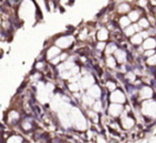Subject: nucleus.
Instances as JSON below:
<instances>
[{
	"label": "nucleus",
	"instance_id": "f257e3e1",
	"mask_svg": "<svg viewBox=\"0 0 156 143\" xmlns=\"http://www.w3.org/2000/svg\"><path fill=\"white\" fill-rule=\"evenodd\" d=\"M69 121H71L72 127L79 131H86L88 129V119L86 115L81 112V110L77 107H71L69 112Z\"/></svg>",
	"mask_w": 156,
	"mask_h": 143
},
{
	"label": "nucleus",
	"instance_id": "f03ea898",
	"mask_svg": "<svg viewBox=\"0 0 156 143\" xmlns=\"http://www.w3.org/2000/svg\"><path fill=\"white\" fill-rule=\"evenodd\" d=\"M142 117L147 119H156V99L149 98L144 99L139 106Z\"/></svg>",
	"mask_w": 156,
	"mask_h": 143
},
{
	"label": "nucleus",
	"instance_id": "7ed1b4c3",
	"mask_svg": "<svg viewBox=\"0 0 156 143\" xmlns=\"http://www.w3.org/2000/svg\"><path fill=\"white\" fill-rule=\"evenodd\" d=\"M129 113L130 112H127V111L125 110V108H124L123 112L120 115L119 123H120V125H121V128L124 130H130L136 125V120H135V117H133Z\"/></svg>",
	"mask_w": 156,
	"mask_h": 143
},
{
	"label": "nucleus",
	"instance_id": "20e7f679",
	"mask_svg": "<svg viewBox=\"0 0 156 143\" xmlns=\"http://www.w3.org/2000/svg\"><path fill=\"white\" fill-rule=\"evenodd\" d=\"M75 43V37L73 35H61L55 40V45L61 49H69Z\"/></svg>",
	"mask_w": 156,
	"mask_h": 143
},
{
	"label": "nucleus",
	"instance_id": "39448f33",
	"mask_svg": "<svg viewBox=\"0 0 156 143\" xmlns=\"http://www.w3.org/2000/svg\"><path fill=\"white\" fill-rule=\"evenodd\" d=\"M109 102L110 103H115V104H122L125 105L126 100H127V97H126V94L124 93L122 90L120 89H115V91L110 92V95L108 97Z\"/></svg>",
	"mask_w": 156,
	"mask_h": 143
},
{
	"label": "nucleus",
	"instance_id": "423d86ee",
	"mask_svg": "<svg viewBox=\"0 0 156 143\" xmlns=\"http://www.w3.org/2000/svg\"><path fill=\"white\" fill-rule=\"evenodd\" d=\"M123 110H124V105L110 103V105L108 106V109H107V112H108L109 117L115 119V117H119L121 115V113L123 112Z\"/></svg>",
	"mask_w": 156,
	"mask_h": 143
},
{
	"label": "nucleus",
	"instance_id": "0eeeda50",
	"mask_svg": "<svg viewBox=\"0 0 156 143\" xmlns=\"http://www.w3.org/2000/svg\"><path fill=\"white\" fill-rule=\"evenodd\" d=\"M138 97L140 99H149L154 97V90L150 85H142L138 89Z\"/></svg>",
	"mask_w": 156,
	"mask_h": 143
},
{
	"label": "nucleus",
	"instance_id": "6e6552de",
	"mask_svg": "<svg viewBox=\"0 0 156 143\" xmlns=\"http://www.w3.org/2000/svg\"><path fill=\"white\" fill-rule=\"evenodd\" d=\"M78 82H79V85H80L81 89L87 90L88 88L91 87L93 83H95V79H94V77L92 76L90 73H86V75H83V76L80 77V79H79Z\"/></svg>",
	"mask_w": 156,
	"mask_h": 143
},
{
	"label": "nucleus",
	"instance_id": "1a4fd4ad",
	"mask_svg": "<svg viewBox=\"0 0 156 143\" xmlns=\"http://www.w3.org/2000/svg\"><path fill=\"white\" fill-rule=\"evenodd\" d=\"M86 94H88L89 96H91V97L94 98V99H98V98H102L103 90L98 85L93 83L91 87L87 89V93H86Z\"/></svg>",
	"mask_w": 156,
	"mask_h": 143
},
{
	"label": "nucleus",
	"instance_id": "9d476101",
	"mask_svg": "<svg viewBox=\"0 0 156 143\" xmlns=\"http://www.w3.org/2000/svg\"><path fill=\"white\" fill-rule=\"evenodd\" d=\"M113 57L115 58L117 62L120 63V64H124V63H126L127 58H128L127 52H126L125 50L121 49V48H118V49L113 52Z\"/></svg>",
	"mask_w": 156,
	"mask_h": 143
},
{
	"label": "nucleus",
	"instance_id": "9b49d317",
	"mask_svg": "<svg viewBox=\"0 0 156 143\" xmlns=\"http://www.w3.org/2000/svg\"><path fill=\"white\" fill-rule=\"evenodd\" d=\"M142 48L143 49H155L156 48V39L153 37H149L143 40L142 42Z\"/></svg>",
	"mask_w": 156,
	"mask_h": 143
},
{
	"label": "nucleus",
	"instance_id": "f8f14e48",
	"mask_svg": "<svg viewBox=\"0 0 156 143\" xmlns=\"http://www.w3.org/2000/svg\"><path fill=\"white\" fill-rule=\"evenodd\" d=\"M96 40L98 41H102V42H106L109 39V30L106 27H102L100 30L96 32L95 35Z\"/></svg>",
	"mask_w": 156,
	"mask_h": 143
},
{
	"label": "nucleus",
	"instance_id": "ddd939ff",
	"mask_svg": "<svg viewBox=\"0 0 156 143\" xmlns=\"http://www.w3.org/2000/svg\"><path fill=\"white\" fill-rule=\"evenodd\" d=\"M60 54H61V48H59L58 46L54 45V46H51V47L48 48L47 51H46V59L49 61L50 59L59 56Z\"/></svg>",
	"mask_w": 156,
	"mask_h": 143
},
{
	"label": "nucleus",
	"instance_id": "4468645a",
	"mask_svg": "<svg viewBox=\"0 0 156 143\" xmlns=\"http://www.w3.org/2000/svg\"><path fill=\"white\" fill-rule=\"evenodd\" d=\"M87 117L94 124L100 123V113L94 111L93 109H88L87 110Z\"/></svg>",
	"mask_w": 156,
	"mask_h": 143
},
{
	"label": "nucleus",
	"instance_id": "2eb2a0df",
	"mask_svg": "<svg viewBox=\"0 0 156 143\" xmlns=\"http://www.w3.org/2000/svg\"><path fill=\"white\" fill-rule=\"evenodd\" d=\"M127 14H128L127 17L129 18L132 23H137L139 20V18L141 17V11H140V10H138V9L130 10Z\"/></svg>",
	"mask_w": 156,
	"mask_h": 143
},
{
	"label": "nucleus",
	"instance_id": "dca6fc26",
	"mask_svg": "<svg viewBox=\"0 0 156 143\" xmlns=\"http://www.w3.org/2000/svg\"><path fill=\"white\" fill-rule=\"evenodd\" d=\"M129 42L130 44H132L133 46H140L141 44H142L143 42V37H141V34L139 32L135 33V34H133L132 37H129Z\"/></svg>",
	"mask_w": 156,
	"mask_h": 143
},
{
	"label": "nucleus",
	"instance_id": "f3484780",
	"mask_svg": "<svg viewBox=\"0 0 156 143\" xmlns=\"http://www.w3.org/2000/svg\"><path fill=\"white\" fill-rule=\"evenodd\" d=\"M130 5L129 2H121L117 8V12L119 14H126L130 11Z\"/></svg>",
	"mask_w": 156,
	"mask_h": 143
},
{
	"label": "nucleus",
	"instance_id": "a211bd4d",
	"mask_svg": "<svg viewBox=\"0 0 156 143\" xmlns=\"http://www.w3.org/2000/svg\"><path fill=\"white\" fill-rule=\"evenodd\" d=\"M118 65V62L115 60V58L113 57V54H108L106 57V66L110 69H115Z\"/></svg>",
	"mask_w": 156,
	"mask_h": 143
},
{
	"label": "nucleus",
	"instance_id": "6ab92c4d",
	"mask_svg": "<svg viewBox=\"0 0 156 143\" xmlns=\"http://www.w3.org/2000/svg\"><path fill=\"white\" fill-rule=\"evenodd\" d=\"M137 24L141 28V30H147V29L151 28V24H150L149 19L147 17H140L138 22H137Z\"/></svg>",
	"mask_w": 156,
	"mask_h": 143
},
{
	"label": "nucleus",
	"instance_id": "aec40b11",
	"mask_svg": "<svg viewBox=\"0 0 156 143\" xmlns=\"http://www.w3.org/2000/svg\"><path fill=\"white\" fill-rule=\"evenodd\" d=\"M91 108L93 109L94 111H96V112L101 113L103 110H104V104H103L102 99L101 98H98V99H95L94 100V103L92 104Z\"/></svg>",
	"mask_w": 156,
	"mask_h": 143
},
{
	"label": "nucleus",
	"instance_id": "412c9836",
	"mask_svg": "<svg viewBox=\"0 0 156 143\" xmlns=\"http://www.w3.org/2000/svg\"><path fill=\"white\" fill-rule=\"evenodd\" d=\"M117 49H118L117 44L108 43V44H106V47H105V49H104V54H106V56H108V54H113V52Z\"/></svg>",
	"mask_w": 156,
	"mask_h": 143
},
{
	"label": "nucleus",
	"instance_id": "4be33fe9",
	"mask_svg": "<svg viewBox=\"0 0 156 143\" xmlns=\"http://www.w3.org/2000/svg\"><path fill=\"white\" fill-rule=\"evenodd\" d=\"M118 24H119V27L123 30L124 28H126L127 26H129L130 24H132V22H130V19L127 17V16H121V17L119 18V22H118Z\"/></svg>",
	"mask_w": 156,
	"mask_h": 143
},
{
	"label": "nucleus",
	"instance_id": "5701e85b",
	"mask_svg": "<svg viewBox=\"0 0 156 143\" xmlns=\"http://www.w3.org/2000/svg\"><path fill=\"white\" fill-rule=\"evenodd\" d=\"M124 79H125L128 83H134L135 81L137 80V75L135 74V72L128 71V72H126L125 75H124Z\"/></svg>",
	"mask_w": 156,
	"mask_h": 143
},
{
	"label": "nucleus",
	"instance_id": "b1692460",
	"mask_svg": "<svg viewBox=\"0 0 156 143\" xmlns=\"http://www.w3.org/2000/svg\"><path fill=\"white\" fill-rule=\"evenodd\" d=\"M67 89H69V92H72V93H75V92H79L80 91V85H79V82L78 81H75V82H69V85H67Z\"/></svg>",
	"mask_w": 156,
	"mask_h": 143
},
{
	"label": "nucleus",
	"instance_id": "393cba45",
	"mask_svg": "<svg viewBox=\"0 0 156 143\" xmlns=\"http://www.w3.org/2000/svg\"><path fill=\"white\" fill-rule=\"evenodd\" d=\"M22 128L25 130V131H30L32 130L33 128V124H32V121L30 119H26L22 122Z\"/></svg>",
	"mask_w": 156,
	"mask_h": 143
},
{
	"label": "nucleus",
	"instance_id": "a878e982",
	"mask_svg": "<svg viewBox=\"0 0 156 143\" xmlns=\"http://www.w3.org/2000/svg\"><path fill=\"white\" fill-rule=\"evenodd\" d=\"M105 85H106V89L108 90L109 92L115 91V90L118 88L117 83H115L113 80H107V81H106V83H105Z\"/></svg>",
	"mask_w": 156,
	"mask_h": 143
},
{
	"label": "nucleus",
	"instance_id": "bb28decb",
	"mask_svg": "<svg viewBox=\"0 0 156 143\" xmlns=\"http://www.w3.org/2000/svg\"><path fill=\"white\" fill-rule=\"evenodd\" d=\"M8 117H9V120L12 123H15V122H17L20 120V114H18L17 111H11L9 113V115H8Z\"/></svg>",
	"mask_w": 156,
	"mask_h": 143
},
{
	"label": "nucleus",
	"instance_id": "cd10ccee",
	"mask_svg": "<svg viewBox=\"0 0 156 143\" xmlns=\"http://www.w3.org/2000/svg\"><path fill=\"white\" fill-rule=\"evenodd\" d=\"M145 63L149 66H156V52L154 54H152V56L147 57Z\"/></svg>",
	"mask_w": 156,
	"mask_h": 143
},
{
	"label": "nucleus",
	"instance_id": "c85d7f7f",
	"mask_svg": "<svg viewBox=\"0 0 156 143\" xmlns=\"http://www.w3.org/2000/svg\"><path fill=\"white\" fill-rule=\"evenodd\" d=\"M105 47H106V42L98 41V43H96V45H95L96 51H98V52H104Z\"/></svg>",
	"mask_w": 156,
	"mask_h": 143
},
{
	"label": "nucleus",
	"instance_id": "c756f323",
	"mask_svg": "<svg viewBox=\"0 0 156 143\" xmlns=\"http://www.w3.org/2000/svg\"><path fill=\"white\" fill-rule=\"evenodd\" d=\"M24 139H23L22 136H11L10 139H8V142H23Z\"/></svg>",
	"mask_w": 156,
	"mask_h": 143
},
{
	"label": "nucleus",
	"instance_id": "7c9ffc66",
	"mask_svg": "<svg viewBox=\"0 0 156 143\" xmlns=\"http://www.w3.org/2000/svg\"><path fill=\"white\" fill-rule=\"evenodd\" d=\"M35 68L37 71H44L46 68V63L44 61H37V63L35 64Z\"/></svg>",
	"mask_w": 156,
	"mask_h": 143
},
{
	"label": "nucleus",
	"instance_id": "2f4dec72",
	"mask_svg": "<svg viewBox=\"0 0 156 143\" xmlns=\"http://www.w3.org/2000/svg\"><path fill=\"white\" fill-rule=\"evenodd\" d=\"M156 52L155 49H145L144 52H143V56L145 57V58H147V57L152 56V54H154Z\"/></svg>",
	"mask_w": 156,
	"mask_h": 143
},
{
	"label": "nucleus",
	"instance_id": "473e14b6",
	"mask_svg": "<svg viewBox=\"0 0 156 143\" xmlns=\"http://www.w3.org/2000/svg\"><path fill=\"white\" fill-rule=\"evenodd\" d=\"M9 2L13 5H20V0H9Z\"/></svg>",
	"mask_w": 156,
	"mask_h": 143
}]
</instances>
